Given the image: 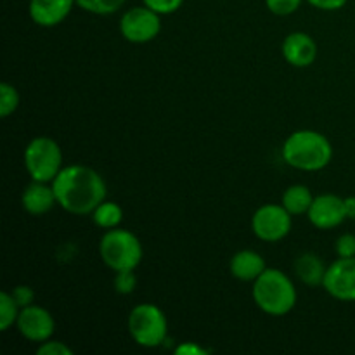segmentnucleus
Here are the masks:
<instances>
[{
    "mask_svg": "<svg viewBox=\"0 0 355 355\" xmlns=\"http://www.w3.org/2000/svg\"><path fill=\"white\" fill-rule=\"evenodd\" d=\"M312 201H314V196H312L311 189L304 184H295V186H290L284 191L281 205L291 215H304L309 211Z\"/></svg>",
    "mask_w": 355,
    "mask_h": 355,
    "instance_id": "nucleus-17",
    "label": "nucleus"
},
{
    "mask_svg": "<svg viewBox=\"0 0 355 355\" xmlns=\"http://www.w3.org/2000/svg\"><path fill=\"white\" fill-rule=\"evenodd\" d=\"M137 286V276L134 270H120L114 276V291L120 295H130Z\"/></svg>",
    "mask_w": 355,
    "mask_h": 355,
    "instance_id": "nucleus-22",
    "label": "nucleus"
},
{
    "mask_svg": "<svg viewBox=\"0 0 355 355\" xmlns=\"http://www.w3.org/2000/svg\"><path fill=\"white\" fill-rule=\"evenodd\" d=\"M128 333L139 347L155 349L166 340L168 322L159 307L153 304H139L128 314Z\"/></svg>",
    "mask_w": 355,
    "mask_h": 355,
    "instance_id": "nucleus-5",
    "label": "nucleus"
},
{
    "mask_svg": "<svg viewBox=\"0 0 355 355\" xmlns=\"http://www.w3.org/2000/svg\"><path fill=\"white\" fill-rule=\"evenodd\" d=\"M76 0H30L28 12L31 21L42 28H52L61 24L69 12Z\"/></svg>",
    "mask_w": 355,
    "mask_h": 355,
    "instance_id": "nucleus-13",
    "label": "nucleus"
},
{
    "mask_svg": "<svg viewBox=\"0 0 355 355\" xmlns=\"http://www.w3.org/2000/svg\"><path fill=\"white\" fill-rule=\"evenodd\" d=\"M307 217L315 229L329 231L347 220L345 200L336 194H319L314 198L311 208L307 211Z\"/></svg>",
    "mask_w": 355,
    "mask_h": 355,
    "instance_id": "nucleus-11",
    "label": "nucleus"
},
{
    "mask_svg": "<svg viewBox=\"0 0 355 355\" xmlns=\"http://www.w3.org/2000/svg\"><path fill=\"white\" fill-rule=\"evenodd\" d=\"M283 55L288 64L295 68H307L318 59V44L304 31H293L283 42Z\"/></svg>",
    "mask_w": 355,
    "mask_h": 355,
    "instance_id": "nucleus-12",
    "label": "nucleus"
},
{
    "mask_svg": "<svg viewBox=\"0 0 355 355\" xmlns=\"http://www.w3.org/2000/svg\"><path fill=\"white\" fill-rule=\"evenodd\" d=\"M175 354H179V355L180 354H186V355H207V354H210V350L203 349V347L196 345V343H193V342H186V343H182V345L177 347Z\"/></svg>",
    "mask_w": 355,
    "mask_h": 355,
    "instance_id": "nucleus-29",
    "label": "nucleus"
},
{
    "mask_svg": "<svg viewBox=\"0 0 355 355\" xmlns=\"http://www.w3.org/2000/svg\"><path fill=\"white\" fill-rule=\"evenodd\" d=\"M162 31V14L148 6L132 7L121 16L120 33L130 44H148Z\"/></svg>",
    "mask_w": 355,
    "mask_h": 355,
    "instance_id": "nucleus-7",
    "label": "nucleus"
},
{
    "mask_svg": "<svg viewBox=\"0 0 355 355\" xmlns=\"http://www.w3.org/2000/svg\"><path fill=\"white\" fill-rule=\"evenodd\" d=\"M127 0H76V6L97 16H110L118 12Z\"/></svg>",
    "mask_w": 355,
    "mask_h": 355,
    "instance_id": "nucleus-20",
    "label": "nucleus"
},
{
    "mask_svg": "<svg viewBox=\"0 0 355 355\" xmlns=\"http://www.w3.org/2000/svg\"><path fill=\"white\" fill-rule=\"evenodd\" d=\"M335 252L342 259H352V257H355V234L345 232V234L340 236L335 243Z\"/></svg>",
    "mask_w": 355,
    "mask_h": 355,
    "instance_id": "nucleus-25",
    "label": "nucleus"
},
{
    "mask_svg": "<svg viewBox=\"0 0 355 355\" xmlns=\"http://www.w3.org/2000/svg\"><path fill=\"white\" fill-rule=\"evenodd\" d=\"M24 166L31 180L52 182L62 170V151L51 137H35L24 149Z\"/></svg>",
    "mask_w": 355,
    "mask_h": 355,
    "instance_id": "nucleus-6",
    "label": "nucleus"
},
{
    "mask_svg": "<svg viewBox=\"0 0 355 355\" xmlns=\"http://www.w3.org/2000/svg\"><path fill=\"white\" fill-rule=\"evenodd\" d=\"M141 239L127 229H107L99 241V255L114 272L135 270L142 262Z\"/></svg>",
    "mask_w": 355,
    "mask_h": 355,
    "instance_id": "nucleus-4",
    "label": "nucleus"
},
{
    "mask_svg": "<svg viewBox=\"0 0 355 355\" xmlns=\"http://www.w3.org/2000/svg\"><path fill=\"white\" fill-rule=\"evenodd\" d=\"M326 269H328V267L324 266L321 257H318L315 253H302V255L295 260V274H297L298 279L309 288L322 286Z\"/></svg>",
    "mask_w": 355,
    "mask_h": 355,
    "instance_id": "nucleus-16",
    "label": "nucleus"
},
{
    "mask_svg": "<svg viewBox=\"0 0 355 355\" xmlns=\"http://www.w3.org/2000/svg\"><path fill=\"white\" fill-rule=\"evenodd\" d=\"M38 355H73V349H69L64 342H58V340H47V342L40 343L37 349Z\"/></svg>",
    "mask_w": 355,
    "mask_h": 355,
    "instance_id": "nucleus-26",
    "label": "nucleus"
},
{
    "mask_svg": "<svg viewBox=\"0 0 355 355\" xmlns=\"http://www.w3.org/2000/svg\"><path fill=\"white\" fill-rule=\"evenodd\" d=\"M266 269L267 266L263 257L253 250H241L232 257L231 263H229L232 277L243 281V283H255Z\"/></svg>",
    "mask_w": 355,
    "mask_h": 355,
    "instance_id": "nucleus-15",
    "label": "nucleus"
},
{
    "mask_svg": "<svg viewBox=\"0 0 355 355\" xmlns=\"http://www.w3.org/2000/svg\"><path fill=\"white\" fill-rule=\"evenodd\" d=\"M283 159L302 172H319L333 159V146L324 134L315 130H297L284 141Z\"/></svg>",
    "mask_w": 355,
    "mask_h": 355,
    "instance_id": "nucleus-2",
    "label": "nucleus"
},
{
    "mask_svg": "<svg viewBox=\"0 0 355 355\" xmlns=\"http://www.w3.org/2000/svg\"><path fill=\"white\" fill-rule=\"evenodd\" d=\"M142 2H144V6H148L149 9L155 10V12L165 16V14L177 12V10L182 7L184 0H142Z\"/></svg>",
    "mask_w": 355,
    "mask_h": 355,
    "instance_id": "nucleus-24",
    "label": "nucleus"
},
{
    "mask_svg": "<svg viewBox=\"0 0 355 355\" xmlns=\"http://www.w3.org/2000/svg\"><path fill=\"white\" fill-rule=\"evenodd\" d=\"M21 307L17 302L14 300L12 295L9 291H2L0 293V331H7L12 328L19 318Z\"/></svg>",
    "mask_w": 355,
    "mask_h": 355,
    "instance_id": "nucleus-19",
    "label": "nucleus"
},
{
    "mask_svg": "<svg viewBox=\"0 0 355 355\" xmlns=\"http://www.w3.org/2000/svg\"><path fill=\"white\" fill-rule=\"evenodd\" d=\"M312 7L321 10H338L342 7H345V3L349 0H307Z\"/></svg>",
    "mask_w": 355,
    "mask_h": 355,
    "instance_id": "nucleus-28",
    "label": "nucleus"
},
{
    "mask_svg": "<svg viewBox=\"0 0 355 355\" xmlns=\"http://www.w3.org/2000/svg\"><path fill=\"white\" fill-rule=\"evenodd\" d=\"M10 295H12L14 300L17 302V305H19L21 309L28 307V305L33 304V300H35L33 288L24 286V284H19V286L14 288V290L10 291Z\"/></svg>",
    "mask_w": 355,
    "mask_h": 355,
    "instance_id": "nucleus-27",
    "label": "nucleus"
},
{
    "mask_svg": "<svg viewBox=\"0 0 355 355\" xmlns=\"http://www.w3.org/2000/svg\"><path fill=\"white\" fill-rule=\"evenodd\" d=\"M343 200H345L347 218L355 220V196H347V198H343Z\"/></svg>",
    "mask_w": 355,
    "mask_h": 355,
    "instance_id": "nucleus-30",
    "label": "nucleus"
},
{
    "mask_svg": "<svg viewBox=\"0 0 355 355\" xmlns=\"http://www.w3.org/2000/svg\"><path fill=\"white\" fill-rule=\"evenodd\" d=\"M322 288L340 302H355V257L338 259L328 266Z\"/></svg>",
    "mask_w": 355,
    "mask_h": 355,
    "instance_id": "nucleus-10",
    "label": "nucleus"
},
{
    "mask_svg": "<svg viewBox=\"0 0 355 355\" xmlns=\"http://www.w3.org/2000/svg\"><path fill=\"white\" fill-rule=\"evenodd\" d=\"M92 220L101 229H114L123 220V208L114 201L104 200L96 210L92 211Z\"/></svg>",
    "mask_w": 355,
    "mask_h": 355,
    "instance_id": "nucleus-18",
    "label": "nucleus"
},
{
    "mask_svg": "<svg viewBox=\"0 0 355 355\" xmlns=\"http://www.w3.org/2000/svg\"><path fill=\"white\" fill-rule=\"evenodd\" d=\"M19 107V92L14 85L3 82L0 85V116L7 118Z\"/></svg>",
    "mask_w": 355,
    "mask_h": 355,
    "instance_id": "nucleus-21",
    "label": "nucleus"
},
{
    "mask_svg": "<svg viewBox=\"0 0 355 355\" xmlns=\"http://www.w3.org/2000/svg\"><path fill=\"white\" fill-rule=\"evenodd\" d=\"M304 0H266L267 9L276 16H290L297 12Z\"/></svg>",
    "mask_w": 355,
    "mask_h": 355,
    "instance_id": "nucleus-23",
    "label": "nucleus"
},
{
    "mask_svg": "<svg viewBox=\"0 0 355 355\" xmlns=\"http://www.w3.org/2000/svg\"><path fill=\"white\" fill-rule=\"evenodd\" d=\"M16 328L21 333V336L28 342L44 343L54 335L55 321L47 309L31 304L28 307L21 309Z\"/></svg>",
    "mask_w": 355,
    "mask_h": 355,
    "instance_id": "nucleus-9",
    "label": "nucleus"
},
{
    "mask_svg": "<svg viewBox=\"0 0 355 355\" xmlns=\"http://www.w3.org/2000/svg\"><path fill=\"white\" fill-rule=\"evenodd\" d=\"M253 300L267 315L283 318L297 305V288L288 274L267 267L262 276L253 283Z\"/></svg>",
    "mask_w": 355,
    "mask_h": 355,
    "instance_id": "nucleus-3",
    "label": "nucleus"
},
{
    "mask_svg": "<svg viewBox=\"0 0 355 355\" xmlns=\"http://www.w3.org/2000/svg\"><path fill=\"white\" fill-rule=\"evenodd\" d=\"M293 215L283 205L269 203L260 207L252 217L253 234L266 243H277L286 238L291 231Z\"/></svg>",
    "mask_w": 355,
    "mask_h": 355,
    "instance_id": "nucleus-8",
    "label": "nucleus"
},
{
    "mask_svg": "<svg viewBox=\"0 0 355 355\" xmlns=\"http://www.w3.org/2000/svg\"><path fill=\"white\" fill-rule=\"evenodd\" d=\"M47 184L49 182L33 180L30 186L24 187L23 194H21V205H23L24 211L35 215V217H40V215L49 214L54 208V205L58 203V198H55L54 187L47 186Z\"/></svg>",
    "mask_w": 355,
    "mask_h": 355,
    "instance_id": "nucleus-14",
    "label": "nucleus"
},
{
    "mask_svg": "<svg viewBox=\"0 0 355 355\" xmlns=\"http://www.w3.org/2000/svg\"><path fill=\"white\" fill-rule=\"evenodd\" d=\"M52 187L59 207L76 217L92 215L107 194L103 175L85 165L64 166L52 180Z\"/></svg>",
    "mask_w": 355,
    "mask_h": 355,
    "instance_id": "nucleus-1",
    "label": "nucleus"
}]
</instances>
